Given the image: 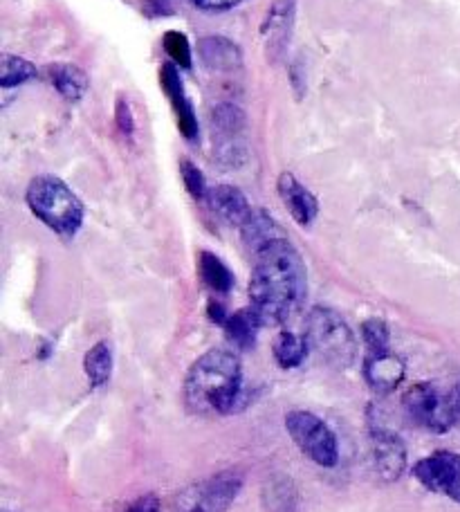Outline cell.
I'll use <instances>...</instances> for the list:
<instances>
[{
    "instance_id": "cell-17",
    "label": "cell",
    "mask_w": 460,
    "mask_h": 512,
    "mask_svg": "<svg viewBox=\"0 0 460 512\" xmlns=\"http://www.w3.org/2000/svg\"><path fill=\"white\" fill-rule=\"evenodd\" d=\"M243 236V243L250 248L252 254L263 250L265 245H270L279 239H285V232L274 218L265 212V209H252V214L247 216V221L238 227Z\"/></svg>"
},
{
    "instance_id": "cell-4",
    "label": "cell",
    "mask_w": 460,
    "mask_h": 512,
    "mask_svg": "<svg viewBox=\"0 0 460 512\" xmlns=\"http://www.w3.org/2000/svg\"><path fill=\"white\" fill-rule=\"evenodd\" d=\"M306 340L310 351L335 369L353 367L357 358V340L342 315L333 308L315 306L306 319Z\"/></svg>"
},
{
    "instance_id": "cell-6",
    "label": "cell",
    "mask_w": 460,
    "mask_h": 512,
    "mask_svg": "<svg viewBox=\"0 0 460 512\" xmlns=\"http://www.w3.org/2000/svg\"><path fill=\"white\" fill-rule=\"evenodd\" d=\"M285 429H288L294 445L308 456L312 463L321 468H335L339 463V443L333 429L312 411L294 409L285 416Z\"/></svg>"
},
{
    "instance_id": "cell-10",
    "label": "cell",
    "mask_w": 460,
    "mask_h": 512,
    "mask_svg": "<svg viewBox=\"0 0 460 512\" xmlns=\"http://www.w3.org/2000/svg\"><path fill=\"white\" fill-rule=\"evenodd\" d=\"M368 456L373 470L384 481H398L407 468V447L398 434L375 427L368 436Z\"/></svg>"
},
{
    "instance_id": "cell-21",
    "label": "cell",
    "mask_w": 460,
    "mask_h": 512,
    "mask_svg": "<svg viewBox=\"0 0 460 512\" xmlns=\"http://www.w3.org/2000/svg\"><path fill=\"white\" fill-rule=\"evenodd\" d=\"M272 351H274V360L281 369H297L301 367V362L306 360L310 344L306 340V335L301 337L292 331H283L276 335Z\"/></svg>"
},
{
    "instance_id": "cell-26",
    "label": "cell",
    "mask_w": 460,
    "mask_h": 512,
    "mask_svg": "<svg viewBox=\"0 0 460 512\" xmlns=\"http://www.w3.org/2000/svg\"><path fill=\"white\" fill-rule=\"evenodd\" d=\"M164 50L169 52L171 61L176 63V66L189 70L193 66L191 61V45H189V39L184 36L182 32L178 30H171L164 34Z\"/></svg>"
},
{
    "instance_id": "cell-23",
    "label": "cell",
    "mask_w": 460,
    "mask_h": 512,
    "mask_svg": "<svg viewBox=\"0 0 460 512\" xmlns=\"http://www.w3.org/2000/svg\"><path fill=\"white\" fill-rule=\"evenodd\" d=\"M263 499L270 512H294L297 490H294L290 479H276L270 483V490H265Z\"/></svg>"
},
{
    "instance_id": "cell-14",
    "label": "cell",
    "mask_w": 460,
    "mask_h": 512,
    "mask_svg": "<svg viewBox=\"0 0 460 512\" xmlns=\"http://www.w3.org/2000/svg\"><path fill=\"white\" fill-rule=\"evenodd\" d=\"M198 59L211 72H236L243 68V52L238 43L220 34L202 36L198 41Z\"/></svg>"
},
{
    "instance_id": "cell-28",
    "label": "cell",
    "mask_w": 460,
    "mask_h": 512,
    "mask_svg": "<svg viewBox=\"0 0 460 512\" xmlns=\"http://www.w3.org/2000/svg\"><path fill=\"white\" fill-rule=\"evenodd\" d=\"M115 122H117V128L122 131V135L131 137L133 131H135V120H133V111L131 106H128V102L124 97L117 99V108H115Z\"/></svg>"
},
{
    "instance_id": "cell-3",
    "label": "cell",
    "mask_w": 460,
    "mask_h": 512,
    "mask_svg": "<svg viewBox=\"0 0 460 512\" xmlns=\"http://www.w3.org/2000/svg\"><path fill=\"white\" fill-rule=\"evenodd\" d=\"M27 207L39 218L43 225H48L52 232L59 236H75L81 225H84L86 209L79 196L72 191L66 182L50 173L36 176L30 187H27Z\"/></svg>"
},
{
    "instance_id": "cell-18",
    "label": "cell",
    "mask_w": 460,
    "mask_h": 512,
    "mask_svg": "<svg viewBox=\"0 0 460 512\" xmlns=\"http://www.w3.org/2000/svg\"><path fill=\"white\" fill-rule=\"evenodd\" d=\"M48 77L54 84V88L59 90V95L72 104L81 102L84 95L88 93L86 72L77 66H72V63H54V66H48Z\"/></svg>"
},
{
    "instance_id": "cell-31",
    "label": "cell",
    "mask_w": 460,
    "mask_h": 512,
    "mask_svg": "<svg viewBox=\"0 0 460 512\" xmlns=\"http://www.w3.org/2000/svg\"><path fill=\"white\" fill-rule=\"evenodd\" d=\"M207 315H209L211 322H214V324H220V326H225L227 317H229V313L225 310V306L220 304V301H216V299H211V301H209V306H207Z\"/></svg>"
},
{
    "instance_id": "cell-8",
    "label": "cell",
    "mask_w": 460,
    "mask_h": 512,
    "mask_svg": "<svg viewBox=\"0 0 460 512\" xmlns=\"http://www.w3.org/2000/svg\"><path fill=\"white\" fill-rule=\"evenodd\" d=\"M402 409L411 423L431 434L449 432L456 420L452 398L429 382H418L404 391Z\"/></svg>"
},
{
    "instance_id": "cell-24",
    "label": "cell",
    "mask_w": 460,
    "mask_h": 512,
    "mask_svg": "<svg viewBox=\"0 0 460 512\" xmlns=\"http://www.w3.org/2000/svg\"><path fill=\"white\" fill-rule=\"evenodd\" d=\"M36 77V66L27 59L14 57V54H5L3 57V75H0V86L14 88L21 86L25 81Z\"/></svg>"
},
{
    "instance_id": "cell-33",
    "label": "cell",
    "mask_w": 460,
    "mask_h": 512,
    "mask_svg": "<svg viewBox=\"0 0 460 512\" xmlns=\"http://www.w3.org/2000/svg\"><path fill=\"white\" fill-rule=\"evenodd\" d=\"M5 512H7V510H5Z\"/></svg>"
},
{
    "instance_id": "cell-13",
    "label": "cell",
    "mask_w": 460,
    "mask_h": 512,
    "mask_svg": "<svg viewBox=\"0 0 460 512\" xmlns=\"http://www.w3.org/2000/svg\"><path fill=\"white\" fill-rule=\"evenodd\" d=\"M364 378L368 382V387L380 391V393H389L395 391L407 378V364L389 351H373L366 355L364 360Z\"/></svg>"
},
{
    "instance_id": "cell-19",
    "label": "cell",
    "mask_w": 460,
    "mask_h": 512,
    "mask_svg": "<svg viewBox=\"0 0 460 512\" xmlns=\"http://www.w3.org/2000/svg\"><path fill=\"white\" fill-rule=\"evenodd\" d=\"M261 326L263 324H261L259 315H256L252 308H243V310H236V313L229 315L223 328L227 333V340L232 342L236 349L250 351L256 344V335H259Z\"/></svg>"
},
{
    "instance_id": "cell-5",
    "label": "cell",
    "mask_w": 460,
    "mask_h": 512,
    "mask_svg": "<svg viewBox=\"0 0 460 512\" xmlns=\"http://www.w3.org/2000/svg\"><path fill=\"white\" fill-rule=\"evenodd\" d=\"M243 490L238 470L218 472L214 477L182 488L171 499V512H227Z\"/></svg>"
},
{
    "instance_id": "cell-32",
    "label": "cell",
    "mask_w": 460,
    "mask_h": 512,
    "mask_svg": "<svg viewBox=\"0 0 460 512\" xmlns=\"http://www.w3.org/2000/svg\"><path fill=\"white\" fill-rule=\"evenodd\" d=\"M452 402H454V414H456V420H460V382L456 384L454 396H452Z\"/></svg>"
},
{
    "instance_id": "cell-2",
    "label": "cell",
    "mask_w": 460,
    "mask_h": 512,
    "mask_svg": "<svg viewBox=\"0 0 460 512\" xmlns=\"http://www.w3.org/2000/svg\"><path fill=\"white\" fill-rule=\"evenodd\" d=\"M184 405L198 416H227L241 411L247 402L243 367L238 355L211 349L191 364L184 378Z\"/></svg>"
},
{
    "instance_id": "cell-15",
    "label": "cell",
    "mask_w": 460,
    "mask_h": 512,
    "mask_svg": "<svg viewBox=\"0 0 460 512\" xmlns=\"http://www.w3.org/2000/svg\"><path fill=\"white\" fill-rule=\"evenodd\" d=\"M276 189H279L283 205L288 207V212L294 221H297L301 227H308L315 223V218L319 214L317 198L308 187H303L292 173L288 171L281 173L279 182H276Z\"/></svg>"
},
{
    "instance_id": "cell-12",
    "label": "cell",
    "mask_w": 460,
    "mask_h": 512,
    "mask_svg": "<svg viewBox=\"0 0 460 512\" xmlns=\"http://www.w3.org/2000/svg\"><path fill=\"white\" fill-rule=\"evenodd\" d=\"M160 84H162L164 95L169 97V102L173 106V113H176L180 133L187 137L189 142H196L198 135H200L198 120H196V113H193V106L189 102L187 93H184V86H182V79H180V72H178L176 63H162Z\"/></svg>"
},
{
    "instance_id": "cell-16",
    "label": "cell",
    "mask_w": 460,
    "mask_h": 512,
    "mask_svg": "<svg viewBox=\"0 0 460 512\" xmlns=\"http://www.w3.org/2000/svg\"><path fill=\"white\" fill-rule=\"evenodd\" d=\"M207 203L225 223L236 225V227H241L254 209L243 191L232 185L211 187L207 194Z\"/></svg>"
},
{
    "instance_id": "cell-9",
    "label": "cell",
    "mask_w": 460,
    "mask_h": 512,
    "mask_svg": "<svg viewBox=\"0 0 460 512\" xmlns=\"http://www.w3.org/2000/svg\"><path fill=\"white\" fill-rule=\"evenodd\" d=\"M413 477L436 495L460 504V454L440 450L413 465Z\"/></svg>"
},
{
    "instance_id": "cell-25",
    "label": "cell",
    "mask_w": 460,
    "mask_h": 512,
    "mask_svg": "<svg viewBox=\"0 0 460 512\" xmlns=\"http://www.w3.org/2000/svg\"><path fill=\"white\" fill-rule=\"evenodd\" d=\"M362 340L368 346V353L373 351H389V326H386L384 319L371 317L362 324Z\"/></svg>"
},
{
    "instance_id": "cell-7",
    "label": "cell",
    "mask_w": 460,
    "mask_h": 512,
    "mask_svg": "<svg viewBox=\"0 0 460 512\" xmlns=\"http://www.w3.org/2000/svg\"><path fill=\"white\" fill-rule=\"evenodd\" d=\"M214 158L223 169H238L247 162V115L236 104H218L211 111Z\"/></svg>"
},
{
    "instance_id": "cell-20",
    "label": "cell",
    "mask_w": 460,
    "mask_h": 512,
    "mask_svg": "<svg viewBox=\"0 0 460 512\" xmlns=\"http://www.w3.org/2000/svg\"><path fill=\"white\" fill-rule=\"evenodd\" d=\"M113 364V346L106 340L90 346L88 353L84 355V373L92 389L106 387L110 378H113Z\"/></svg>"
},
{
    "instance_id": "cell-29",
    "label": "cell",
    "mask_w": 460,
    "mask_h": 512,
    "mask_svg": "<svg viewBox=\"0 0 460 512\" xmlns=\"http://www.w3.org/2000/svg\"><path fill=\"white\" fill-rule=\"evenodd\" d=\"M122 512H162V504L158 495L149 492V495H140L135 501H131Z\"/></svg>"
},
{
    "instance_id": "cell-11",
    "label": "cell",
    "mask_w": 460,
    "mask_h": 512,
    "mask_svg": "<svg viewBox=\"0 0 460 512\" xmlns=\"http://www.w3.org/2000/svg\"><path fill=\"white\" fill-rule=\"evenodd\" d=\"M294 18H297V0H272L261 25L268 59L279 61L288 52L294 32Z\"/></svg>"
},
{
    "instance_id": "cell-1",
    "label": "cell",
    "mask_w": 460,
    "mask_h": 512,
    "mask_svg": "<svg viewBox=\"0 0 460 512\" xmlns=\"http://www.w3.org/2000/svg\"><path fill=\"white\" fill-rule=\"evenodd\" d=\"M308 295V272L301 254L285 239L254 254L250 308L263 326H279L297 313Z\"/></svg>"
},
{
    "instance_id": "cell-22",
    "label": "cell",
    "mask_w": 460,
    "mask_h": 512,
    "mask_svg": "<svg viewBox=\"0 0 460 512\" xmlns=\"http://www.w3.org/2000/svg\"><path fill=\"white\" fill-rule=\"evenodd\" d=\"M198 274L202 283L209 290L218 292V295H227L229 290L234 288V274L223 263V259H218L216 254L211 252H200L198 256Z\"/></svg>"
},
{
    "instance_id": "cell-27",
    "label": "cell",
    "mask_w": 460,
    "mask_h": 512,
    "mask_svg": "<svg viewBox=\"0 0 460 512\" xmlns=\"http://www.w3.org/2000/svg\"><path fill=\"white\" fill-rule=\"evenodd\" d=\"M180 176L184 187H187L189 194L196 198V200H207V180H205V173L198 169V164H193L189 158H182L180 160Z\"/></svg>"
},
{
    "instance_id": "cell-30",
    "label": "cell",
    "mask_w": 460,
    "mask_h": 512,
    "mask_svg": "<svg viewBox=\"0 0 460 512\" xmlns=\"http://www.w3.org/2000/svg\"><path fill=\"white\" fill-rule=\"evenodd\" d=\"M191 3L200 9H207V12H225V9L236 7L241 0H191Z\"/></svg>"
}]
</instances>
